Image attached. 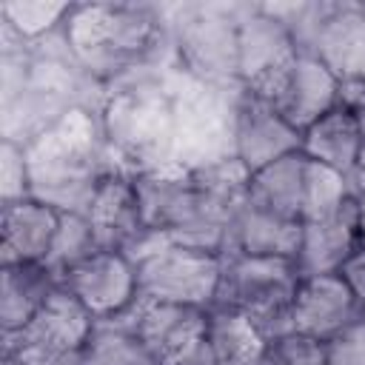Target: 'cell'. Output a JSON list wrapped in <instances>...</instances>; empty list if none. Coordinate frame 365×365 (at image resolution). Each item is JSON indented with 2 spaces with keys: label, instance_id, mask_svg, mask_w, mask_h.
<instances>
[{
  "label": "cell",
  "instance_id": "16",
  "mask_svg": "<svg viewBox=\"0 0 365 365\" xmlns=\"http://www.w3.org/2000/svg\"><path fill=\"white\" fill-rule=\"evenodd\" d=\"M302 222L285 220L279 214H271L259 205H254L248 197L234 211L225 234L222 257L245 254V257H285L294 259L299 248Z\"/></svg>",
  "mask_w": 365,
  "mask_h": 365
},
{
  "label": "cell",
  "instance_id": "10",
  "mask_svg": "<svg viewBox=\"0 0 365 365\" xmlns=\"http://www.w3.org/2000/svg\"><path fill=\"white\" fill-rule=\"evenodd\" d=\"M362 317L365 311L359 308L339 274L299 277L294 294V331L328 342Z\"/></svg>",
  "mask_w": 365,
  "mask_h": 365
},
{
  "label": "cell",
  "instance_id": "21",
  "mask_svg": "<svg viewBox=\"0 0 365 365\" xmlns=\"http://www.w3.org/2000/svg\"><path fill=\"white\" fill-rule=\"evenodd\" d=\"M140 299L108 319H94V328L88 334V342L83 345V362L86 365H157L151 351L145 348L140 328Z\"/></svg>",
  "mask_w": 365,
  "mask_h": 365
},
{
  "label": "cell",
  "instance_id": "18",
  "mask_svg": "<svg viewBox=\"0 0 365 365\" xmlns=\"http://www.w3.org/2000/svg\"><path fill=\"white\" fill-rule=\"evenodd\" d=\"M205 322H208V308L182 305V302H151L140 297L137 328L157 365L202 342Z\"/></svg>",
  "mask_w": 365,
  "mask_h": 365
},
{
  "label": "cell",
  "instance_id": "14",
  "mask_svg": "<svg viewBox=\"0 0 365 365\" xmlns=\"http://www.w3.org/2000/svg\"><path fill=\"white\" fill-rule=\"evenodd\" d=\"M359 248L356 240V211L354 197L328 217L302 222L299 248L294 254V265L299 277L339 274L345 259Z\"/></svg>",
  "mask_w": 365,
  "mask_h": 365
},
{
  "label": "cell",
  "instance_id": "30",
  "mask_svg": "<svg viewBox=\"0 0 365 365\" xmlns=\"http://www.w3.org/2000/svg\"><path fill=\"white\" fill-rule=\"evenodd\" d=\"M14 339V336H11ZM20 342V339H17ZM23 345V342H20ZM26 348V345H23ZM29 354V365H86L83 362V354L80 351H71V354H37L31 348H26Z\"/></svg>",
  "mask_w": 365,
  "mask_h": 365
},
{
  "label": "cell",
  "instance_id": "7",
  "mask_svg": "<svg viewBox=\"0 0 365 365\" xmlns=\"http://www.w3.org/2000/svg\"><path fill=\"white\" fill-rule=\"evenodd\" d=\"M177 51L182 71L200 83L237 80V17L211 9H191L180 20Z\"/></svg>",
  "mask_w": 365,
  "mask_h": 365
},
{
  "label": "cell",
  "instance_id": "9",
  "mask_svg": "<svg viewBox=\"0 0 365 365\" xmlns=\"http://www.w3.org/2000/svg\"><path fill=\"white\" fill-rule=\"evenodd\" d=\"M299 143L302 134L294 125H288L245 86L240 88L234 106V157L248 174H257L259 168L299 151Z\"/></svg>",
  "mask_w": 365,
  "mask_h": 365
},
{
  "label": "cell",
  "instance_id": "27",
  "mask_svg": "<svg viewBox=\"0 0 365 365\" xmlns=\"http://www.w3.org/2000/svg\"><path fill=\"white\" fill-rule=\"evenodd\" d=\"M325 365H365V317L325 342Z\"/></svg>",
  "mask_w": 365,
  "mask_h": 365
},
{
  "label": "cell",
  "instance_id": "1",
  "mask_svg": "<svg viewBox=\"0 0 365 365\" xmlns=\"http://www.w3.org/2000/svg\"><path fill=\"white\" fill-rule=\"evenodd\" d=\"M297 285H299V274L294 259L231 254L222 262V277L214 305L242 311L271 345L294 331Z\"/></svg>",
  "mask_w": 365,
  "mask_h": 365
},
{
  "label": "cell",
  "instance_id": "6",
  "mask_svg": "<svg viewBox=\"0 0 365 365\" xmlns=\"http://www.w3.org/2000/svg\"><path fill=\"white\" fill-rule=\"evenodd\" d=\"M319 57L342 86L365 83V11L359 3H319L311 9V29L302 46Z\"/></svg>",
  "mask_w": 365,
  "mask_h": 365
},
{
  "label": "cell",
  "instance_id": "31",
  "mask_svg": "<svg viewBox=\"0 0 365 365\" xmlns=\"http://www.w3.org/2000/svg\"><path fill=\"white\" fill-rule=\"evenodd\" d=\"M354 211H356V240L359 248H365V191L354 194Z\"/></svg>",
  "mask_w": 365,
  "mask_h": 365
},
{
  "label": "cell",
  "instance_id": "13",
  "mask_svg": "<svg viewBox=\"0 0 365 365\" xmlns=\"http://www.w3.org/2000/svg\"><path fill=\"white\" fill-rule=\"evenodd\" d=\"M86 217L91 220L103 248L125 251L137 240V234L145 228L134 174L117 171V168L108 171L100 180V185L94 188L91 202L86 208Z\"/></svg>",
  "mask_w": 365,
  "mask_h": 365
},
{
  "label": "cell",
  "instance_id": "5",
  "mask_svg": "<svg viewBox=\"0 0 365 365\" xmlns=\"http://www.w3.org/2000/svg\"><path fill=\"white\" fill-rule=\"evenodd\" d=\"M225 257L217 251L168 242L137 265L140 297L151 302H182L211 308L217 299Z\"/></svg>",
  "mask_w": 365,
  "mask_h": 365
},
{
  "label": "cell",
  "instance_id": "20",
  "mask_svg": "<svg viewBox=\"0 0 365 365\" xmlns=\"http://www.w3.org/2000/svg\"><path fill=\"white\" fill-rule=\"evenodd\" d=\"M305 165L308 157L302 151H294L248 180V200L271 214H279L285 220L302 222V205H305Z\"/></svg>",
  "mask_w": 365,
  "mask_h": 365
},
{
  "label": "cell",
  "instance_id": "11",
  "mask_svg": "<svg viewBox=\"0 0 365 365\" xmlns=\"http://www.w3.org/2000/svg\"><path fill=\"white\" fill-rule=\"evenodd\" d=\"M63 211L46 200L29 197L0 208V259L14 262H46L60 231Z\"/></svg>",
  "mask_w": 365,
  "mask_h": 365
},
{
  "label": "cell",
  "instance_id": "24",
  "mask_svg": "<svg viewBox=\"0 0 365 365\" xmlns=\"http://www.w3.org/2000/svg\"><path fill=\"white\" fill-rule=\"evenodd\" d=\"M100 248L103 245L97 240V231H94L91 220L83 211H63L60 231H57V240L51 245V254H48L46 265L60 279L66 271H71L74 265H80L83 259H88Z\"/></svg>",
  "mask_w": 365,
  "mask_h": 365
},
{
  "label": "cell",
  "instance_id": "29",
  "mask_svg": "<svg viewBox=\"0 0 365 365\" xmlns=\"http://www.w3.org/2000/svg\"><path fill=\"white\" fill-rule=\"evenodd\" d=\"M160 365H217V362H214V356H211V351H208V345L202 339L194 348H188V351H182V354H177V356H171V359H165Z\"/></svg>",
  "mask_w": 365,
  "mask_h": 365
},
{
  "label": "cell",
  "instance_id": "17",
  "mask_svg": "<svg viewBox=\"0 0 365 365\" xmlns=\"http://www.w3.org/2000/svg\"><path fill=\"white\" fill-rule=\"evenodd\" d=\"M362 148H365V123H362L359 111L345 103L334 106L328 114H322L317 123H311L302 131V143H299V151L308 160H314L348 180L356 168Z\"/></svg>",
  "mask_w": 365,
  "mask_h": 365
},
{
  "label": "cell",
  "instance_id": "8",
  "mask_svg": "<svg viewBox=\"0 0 365 365\" xmlns=\"http://www.w3.org/2000/svg\"><path fill=\"white\" fill-rule=\"evenodd\" d=\"M60 282L88 308L94 319L117 317L140 299L134 259L111 248H100L88 259L66 271Z\"/></svg>",
  "mask_w": 365,
  "mask_h": 365
},
{
  "label": "cell",
  "instance_id": "19",
  "mask_svg": "<svg viewBox=\"0 0 365 365\" xmlns=\"http://www.w3.org/2000/svg\"><path fill=\"white\" fill-rule=\"evenodd\" d=\"M60 285L46 262H14L0 271V331L20 334L37 317L48 294Z\"/></svg>",
  "mask_w": 365,
  "mask_h": 365
},
{
  "label": "cell",
  "instance_id": "32",
  "mask_svg": "<svg viewBox=\"0 0 365 365\" xmlns=\"http://www.w3.org/2000/svg\"><path fill=\"white\" fill-rule=\"evenodd\" d=\"M351 191L354 194H359V191H365V148H362V154H359V160H356V168H354V174H351Z\"/></svg>",
  "mask_w": 365,
  "mask_h": 365
},
{
  "label": "cell",
  "instance_id": "23",
  "mask_svg": "<svg viewBox=\"0 0 365 365\" xmlns=\"http://www.w3.org/2000/svg\"><path fill=\"white\" fill-rule=\"evenodd\" d=\"M71 3H51V0H31V3H3L0 6V20L23 40V43H37L54 31L66 29V20L71 14Z\"/></svg>",
  "mask_w": 365,
  "mask_h": 365
},
{
  "label": "cell",
  "instance_id": "2",
  "mask_svg": "<svg viewBox=\"0 0 365 365\" xmlns=\"http://www.w3.org/2000/svg\"><path fill=\"white\" fill-rule=\"evenodd\" d=\"M163 20L145 6H74L63 37L68 51L88 68H125L154 51Z\"/></svg>",
  "mask_w": 365,
  "mask_h": 365
},
{
  "label": "cell",
  "instance_id": "22",
  "mask_svg": "<svg viewBox=\"0 0 365 365\" xmlns=\"http://www.w3.org/2000/svg\"><path fill=\"white\" fill-rule=\"evenodd\" d=\"M205 345L217 365H257L268 354V342L259 328L234 308H208Z\"/></svg>",
  "mask_w": 365,
  "mask_h": 365
},
{
  "label": "cell",
  "instance_id": "26",
  "mask_svg": "<svg viewBox=\"0 0 365 365\" xmlns=\"http://www.w3.org/2000/svg\"><path fill=\"white\" fill-rule=\"evenodd\" d=\"M282 365H325V342L299 331H291L268 345Z\"/></svg>",
  "mask_w": 365,
  "mask_h": 365
},
{
  "label": "cell",
  "instance_id": "12",
  "mask_svg": "<svg viewBox=\"0 0 365 365\" xmlns=\"http://www.w3.org/2000/svg\"><path fill=\"white\" fill-rule=\"evenodd\" d=\"M91 328L94 317L88 314V308L60 282L48 294L37 317L29 322V328L11 336L37 354H71L83 351Z\"/></svg>",
  "mask_w": 365,
  "mask_h": 365
},
{
  "label": "cell",
  "instance_id": "25",
  "mask_svg": "<svg viewBox=\"0 0 365 365\" xmlns=\"http://www.w3.org/2000/svg\"><path fill=\"white\" fill-rule=\"evenodd\" d=\"M29 197H34L29 151L23 143L3 137L0 143V205L20 202Z\"/></svg>",
  "mask_w": 365,
  "mask_h": 365
},
{
  "label": "cell",
  "instance_id": "4",
  "mask_svg": "<svg viewBox=\"0 0 365 365\" xmlns=\"http://www.w3.org/2000/svg\"><path fill=\"white\" fill-rule=\"evenodd\" d=\"M251 94L265 100L288 125L299 134L342 103L339 77L314 54L297 51L291 60L245 86Z\"/></svg>",
  "mask_w": 365,
  "mask_h": 365
},
{
  "label": "cell",
  "instance_id": "3",
  "mask_svg": "<svg viewBox=\"0 0 365 365\" xmlns=\"http://www.w3.org/2000/svg\"><path fill=\"white\" fill-rule=\"evenodd\" d=\"M106 137L134 163L137 171L177 165L174 157V97L163 83H137L111 91L106 103Z\"/></svg>",
  "mask_w": 365,
  "mask_h": 365
},
{
  "label": "cell",
  "instance_id": "15",
  "mask_svg": "<svg viewBox=\"0 0 365 365\" xmlns=\"http://www.w3.org/2000/svg\"><path fill=\"white\" fill-rule=\"evenodd\" d=\"M297 51L288 26L262 6L237 17V77L242 86L274 71Z\"/></svg>",
  "mask_w": 365,
  "mask_h": 365
},
{
  "label": "cell",
  "instance_id": "33",
  "mask_svg": "<svg viewBox=\"0 0 365 365\" xmlns=\"http://www.w3.org/2000/svg\"><path fill=\"white\" fill-rule=\"evenodd\" d=\"M257 365H282V362H279V359H277V356H274V354L268 351V354H265V356H262V359H259Z\"/></svg>",
  "mask_w": 365,
  "mask_h": 365
},
{
  "label": "cell",
  "instance_id": "28",
  "mask_svg": "<svg viewBox=\"0 0 365 365\" xmlns=\"http://www.w3.org/2000/svg\"><path fill=\"white\" fill-rule=\"evenodd\" d=\"M339 277L345 279L348 291L354 294V299H356L359 308L365 311V248H356V251L345 259V265L339 268Z\"/></svg>",
  "mask_w": 365,
  "mask_h": 365
}]
</instances>
